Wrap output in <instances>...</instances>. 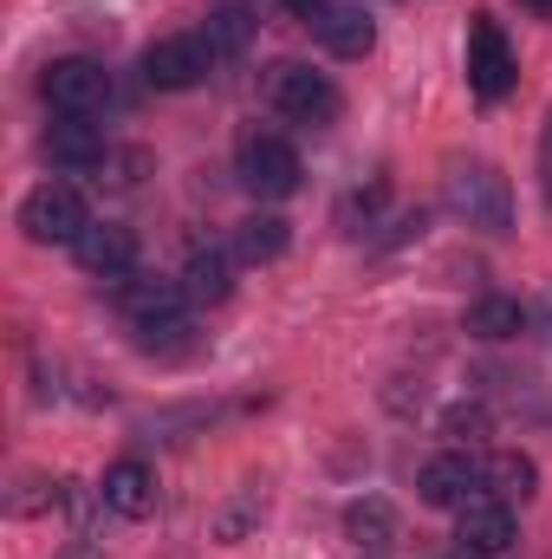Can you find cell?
Masks as SVG:
<instances>
[{
  "mask_svg": "<svg viewBox=\"0 0 552 559\" xmlns=\"http://www.w3.org/2000/svg\"><path fill=\"white\" fill-rule=\"evenodd\" d=\"M442 195H448V209H455L468 228L507 235V222H514V195H507V176H501L494 163H455Z\"/></svg>",
  "mask_w": 552,
  "mask_h": 559,
  "instance_id": "obj_1",
  "label": "cell"
},
{
  "mask_svg": "<svg viewBox=\"0 0 552 559\" xmlns=\"http://www.w3.org/2000/svg\"><path fill=\"white\" fill-rule=\"evenodd\" d=\"M267 98H274L279 118H292V124H305V131H325V124H338V111H345L338 85H332L325 72H312V66H274V72H267Z\"/></svg>",
  "mask_w": 552,
  "mask_h": 559,
  "instance_id": "obj_2",
  "label": "cell"
},
{
  "mask_svg": "<svg viewBox=\"0 0 552 559\" xmlns=\"http://www.w3.org/2000/svg\"><path fill=\"white\" fill-rule=\"evenodd\" d=\"M20 228H26V241H39V248H79V235L92 228V215H85V195H79L72 182H39V189L20 202Z\"/></svg>",
  "mask_w": 552,
  "mask_h": 559,
  "instance_id": "obj_3",
  "label": "cell"
},
{
  "mask_svg": "<svg viewBox=\"0 0 552 559\" xmlns=\"http://www.w3.org/2000/svg\"><path fill=\"white\" fill-rule=\"evenodd\" d=\"M235 163H241V182L261 195V202H286V195H299V150L274 131H248L241 150H235Z\"/></svg>",
  "mask_w": 552,
  "mask_h": 559,
  "instance_id": "obj_4",
  "label": "cell"
},
{
  "mask_svg": "<svg viewBox=\"0 0 552 559\" xmlns=\"http://www.w3.org/2000/svg\"><path fill=\"white\" fill-rule=\"evenodd\" d=\"M39 98L59 118H98L111 105V72L98 59H52L46 79H39Z\"/></svg>",
  "mask_w": 552,
  "mask_h": 559,
  "instance_id": "obj_5",
  "label": "cell"
},
{
  "mask_svg": "<svg viewBox=\"0 0 552 559\" xmlns=\"http://www.w3.org/2000/svg\"><path fill=\"white\" fill-rule=\"evenodd\" d=\"M514 79H520V66H514L507 33L488 13H475V26H468V85H475V98L481 105H501L514 92Z\"/></svg>",
  "mask_w": 552,
  "mask_h": 559,
  "instance_id": "obj_6",
  "label": "cell"
},
{
  "mask_svg": "<svg viewBox=\"0 0 552 559\" xmlns=\"http://www.w3.org/2000/svg\"><path fill=\"white\" fill-rule=\"evenodd\" d=\"M208 66H215V46L202 33H169V39H156L143 52V79L156 92H195L208 79Z\"/></svg>",
  "mask_w": 552,
  "mask_h": 559,
  "instance_id": "obj_7",
  "label": "cell"
},
{
  "mask_svg": "<svg viewBox=\"0 0 552 559\" xmlns=\"http://www.w3.org/2000/svg\"><path fill=\"white\" fill-rule=\"evenodd\" d=\"M514 508L501 501V495H475V501H461L455 508V540H461V554H481V559H494V554H507L514 547Z\"/></svg>",
  "mask_w": 552,
  "mask_h": 559,
  "instance_id": "obj_8",
  "label": "cell"
},
{
  "mask_svg": "<svg viewBox=\"0 0 552 559\" xmlns=\"http://www.w3.org/2000/svg\"><path fill=\"white\" fill-rule=\"evenodd\" d=\"M312 39L332 52V59H364L377 46V20L364 0H332L319 20H312Z\"/></svg>",
  "mask_w": 552,
  "mask_h": 559,
  "instance_id": "obj_9",
  "label": "cell"
},
{
  "mask_svg": "<svg viewBox=\"0 0 552 559\" xmlns=\"http://www.w3.org/2000/svg\"><path fill=\"white\" fill-rule=\"evenodd\" d=\"M72 254H79V267H85L92 280H111V286L137 274V235L118 228V222H92V228L79 235Z\"/></svg>",
  "mask_w": 552,
  "mask_h": 559,
  "instance_id": "obj_10",
  "label": "cell"
},
{
  "mask_svg": "<svg viewBox=\"0 0 552 559\" xmlns=\"http://www.w3.org/2000/svg\"><path fill=\"white\" fill-rule=\"evenodd\" d=\"M98 495H105V508H111V514L143 521V514L156 508V468H149V462H137V455H124V462H111V468H105Z\"/></svg>",
  "mask_w": 552,
  "mask_h": 559,
  "instance_id": "obj_11",
  "label": "cell"
},
{
  "mask_svg": "<svg viewBox=\"0 0 552 559\" xmlns=\"http://www.w3.org/2000/svg\"><path fill=\"white\" fill-rule=\"evenodd\" d=\"M46 156H52L65 176H92V169H105V131H98L92 118H65V124L46 131Z\"/></svg>",
  "mask_w": 552,
  "mask_h": 559,
  "instance_id": "obj_12",
  "label": "cell"
},
{
  "mask_svg": "<svg viewBox=\"0 0 552 559\" xmlns=\"http://www.w3.org/2000/svg\"><path fill=\"white\" fill-rule=\"evenodd\" d=\"M118 299H124V312H131V325H163V319H182V306H189V293H182V280H118Z\"/></svg>",
  "mask_w": 552,
  "mask_h": 559,
  "instance_id": "obj_13",
  "label": "cell"
},
{
  "mask_svg": "<svg viewBox=\"0 0 552 559\" xmlns=\"http://www.w3.org/2000/svg\"><path fill=\"white\" fill-rule=\"evenodd\" d=\"M475 462L468 455H435V462H422L416 468V495L429 501V508H461V501H475Z\"/></svg>",
  "mask_w": 552,
  "mask_h": 559,
  "instance_id": "obj_14",
  "label": "cell"
},
{
  "mask_svg": "<svg viewBox=\"0 0 552 559\" xmlns=\"http://www.w3.org/2000/svg\"><path fill=\"white\" fill-rule=\"evenodd\" d=\"M254 33H261V7H254V0H215V7H208L202 39L215 46V59L248 52V39H254Z\"/></svg>",
  "mask_w": 552,
  "mask_h": 559,
  "instance_id": "obj_15",
  "label": "cell"
},
{
  "mask_svg": "<svg viewBox=\"0 0 552 559\" xmlns=\"http://www.w3.org/2000/svg\"><path fill=\"white\" fill-rule=\"evenodd\" d=\"M286 248H292V228H286V215H274V209H254L235 228V261H248V267H267Z\"/></svg>",
  "mask_w": 552,
  "mask_h": 559,
  "instance_id": "obj_16",
  "label": "cell"
},
{
  "mask_svg": "<svg viewBox=\"0 0 552 559\" xmlns=\"http://www.w3.org/2000/svg\"><path fill=\"white\" fill-rule=\"evenodd\" d=\"M182 293H189L195 306H221V299L235 293V254H221V248H195L189 267H182Z\"/></svg>",
  "mask_w": 552,
  "mask_h": 559,
  "instance_id": "obj_17",
  "label": "cell"
},
{
  "mask_svg": "<svg viewBox=\"0 0 552 559\" xmlns=\"http://www.w3.org/2000/svg\"><path fill=\"white\" fill-rule=\"evenodd\" d=\"M481 481H488V495H501V501L514 508V501H533V495H540V462L520 455V449H501V455L481 468Z\"/></svg>",
  "mask_w": 552,
  "mask_h": 559,
  "instance_id": "obj_18",
  "label": "cell"
},
{
  "mask_svg": "<svg viewBox=\"0 0 552 559\" xmlns=\"http://www.w3.org/2000/svg\"><path fill=\"white\" fill-rule=\"evenodd\" d=\"M345 534H351L364 554H384V547L397 540V508H391V501H377V495H364V501H351V508H345Z\"/></svg>",
  "mask_w": 552,
  "mask_h": 559,
  "instance_id": "obj_19",
  "label": "cell"
},
{
  "mask_svg": "<svg viewBox=\"0 0 552 559\" xmlns=\"http://www.w3.org/2000/svg\"><path fill=\"white\" fill-rule=\"evenodd\" d=\"M520 325H527V306L520 299H507V293H488V299H475V312H468V332L475 338H520Z\"/></svg>",
  "mask_w": 552,
  "mask_h": 559,
  "instance_id": "obj_20",
  "label": "cell"
},
{
  "mask_svg": "<svg viewBox=\"0 0 552 559\" xmlns=\"http://www.w3.org/2000/svg\"><path fill=\"white\" fill-rule=\"evenodd\" d=\"M137 345L143 352H156V358H189L202 338H195L189 319H163V325H137Z\"/></svg>",
  "mask_w": 552,
  "mask_h": 559,
  "instance_id": "obj_21",
  "label": "cell"
},
{
  "mask_svg": "<svg viewBox=\"0 0 552 559\" xmlns=\"http://www.w3.org/2000/svg\"><path fill=\"white\" fill-rule=\"evenodd\" d=\"M377 209H384V189H351L345 209H338V228H345V235H364V228L377 222Z\"/></svg>",
  "mask_w": 552,
  "mask_h": 559,
  "instance_id": "obj_22",
  "label": "cell"
},
{
  "mask_svg": "<svg viewBox=\"0 0 552 559\" xmlns=\"http://www.w3.org/2000/svg\"><path fill=\"white\" fill-rule=\"evenodd\" d=\"M325 7H332V0H286V13H292V20H305V26H312Z\"/></svg>",
  "mask_w": 552,
  "mask_h": 559,
  "instance_id": "obj_23",
  "label": "cell"
},
{
  "mask_svg": "<svg viewBox=\"0 0 552 559\" xmlns=\"http://www.w3.org/2000/svg\"><path fill=\"white\" fill-rule=\"evenodd\" d=\"M59 559H98V554L92 547H72V554H59Z\"/></svg>",
  "mask_w": 552,
  "mask_h": 559,
  "instance_id": "obj_24",
  "label": "cell"
},
{
  "mask_svg": "<svg viewBox=\"0 0 552 559\" xmlns=\"http://www.w3.org/2000/svg\"><path fill=\"white\" fill-rule=\"evenodd\" d=\"M527 7H533V13H552V0H527Z\"/></svg>",
  "mask_w": 552,
  "mask_h": 559,
  "instance_id": "obj_25",
  "label": "cell"
},
{
  "mask_svg": "<svg viewBox=\"0 0 552 559\" xmlns=\"http://www.w3.org/2000/svg\"><path fill=\"white\" fill-rule=\"evenodd\" d=\"M547 156H552V111H547Z\"/></svg>",
  "mask_w": 552,
  "mask_h": 559,
  "instance_id": "obj_26",
  "label": "cell"
},
{
  "mask_svg": "<svg viewBox=\"0 0 552 559\" xmlns=\"http://www.w3.org/2000/svg\"><path fill=\"white\" fill-rule=\"evenodd\" d=\"M455 559H481V554H455Z\"/></svg>",
  "mask_w": 552,
  "mask_h": 559,
  "instance_id": "obj_27",
  "label": "cell"
},
{
  "mask_svg": "<svg viewBox=\"0 0 552 559\" xmlns=\"http://www.w3.org/2000/svg\"><path fill=\"white\" fill-rule=\"evenodd\" d=\"M364 559H377V554H364Z\"/></svg>",
  "mask_w": 552,
  "mask_h": 559,
  "instance_id": "obj_28",
  "label": "cell"
}]
</instances>
